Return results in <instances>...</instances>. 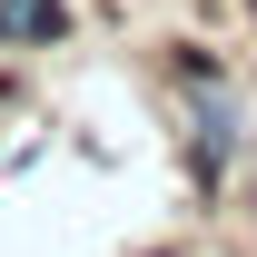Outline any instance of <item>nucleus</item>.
I'll return each instance as SVG.
<instances>
[{"label":"nucleus","instance_id":"nucleus-1","mask_svg":"<svg viewBox=\"0 0 257 257\" xmlns=\"http://www.w3.org/2000/svg\"><path fill=\"white\" fill-rule=\"evenodd\" d=\"M69 0H0V50H60Z\"/></svg>","mask_w":257,"mask_h":257}]
</instances>
